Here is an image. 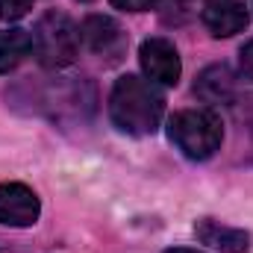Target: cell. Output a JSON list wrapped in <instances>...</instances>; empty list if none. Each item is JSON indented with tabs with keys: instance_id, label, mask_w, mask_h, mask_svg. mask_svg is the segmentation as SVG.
Masks as SVG:
<instances>
[{
	"instance_id": "3957f363",
	"label": "cell",
	"mask_w": 253,
	"mask_h": 253,
	"mask_svg": "<svg viewBox=\"0 0 253 253\" xmlns=\"http://www.w3.org/2000/svg\"><path fill=\"white\" fill-rule=\"evenodd\" d=\"M80 50V30L62 12H44L33 27V56L44 68H68Z\"/></svg>"
},
{
	"instance_id": "9c48e42d",
	"label": "cell",
	"mask_w": 253,
	"mask_h": 253,
	"mask_svg": "<svg viewBox=\"0 0 253 253\" xmlns=\"http://www.w3.org/2000/svg\"><path fill=\"white\" fill-rule=\"evenodd\" d=\"M194 94L203 100V103H230L236 97V77L227 65H209L197 83H194Z\"/></svg>"
},
{
	"instance_id": "6da1fadb",
	"label": "cell",
	"mask_w": 253,
	"mask_h": 253,
	"mask_svg": "<svg viewBox=\"0 0 253 253\" xmlns=\"http://www.w3.org/2000/svg\"><path fill=\"white\" fill-rule=\"evenodd\" d=\"M109 115L112 124L126 135H153L162 124L165 100L153 88V83L126 74L109 94Z\"/></svg>"
},
{
	"instance_id": "4fadbf2b",
	"label": "cell",
	"mask_w": 253,
	"mask_h": 253,
	"mask_svg": "<svg viewBox=\"0 0 253 253\" xmlns=\"http://www.w3.org/2000/svg\"><path fill=\"white\" fill-rule=\"evenodd\" d=\"M242 74L253 83V39L242 47Z\"/></svg>"
},
{
	"instance_id": "7c38bea8",
	"label": "cell",
	"mask_w": 253,
	"mask_h": 253,
	"mask_svg": "<svg viewBox=\"0 0 253 253\" xmlns=\"http://www.w3.org/2000/svg\"><path fill=\"white\" fill-rule=\"evenodd\" d=\"M159 0H112L115 9H124V12H147L153 9Z\"/></svg>"
},
{
	"instance_id": "5b68a950",
	"label": "cell",
	"mask_w": 253,
	"mask_h": 253,
	"mask_svg": "<svg viewBox=\"0 0 253 253\" xmlns=\"http://www.w3.org/2000/svg\"><path fill=\"white\" fill-rule=\"evenodd\" d=\"M80 42L103 59H118L126 47V36L121 30V24L109 15H88L80 27Z\"/></svg>"
},
{
	"instance_id": "8992f818",
	"label": "cell",
	"mask_w": 253,
	"mask_h": 253,
	"mask_svg": "<svg viewBox=\"0 0 253 253\" xmlns=\"http://www.w3.org/2000/svg\"><path fill=\"white\" fill-rule=\"evenodd\" d=\"M42 215L39 194L24 183L0 186V224L6 227H33Z\"/></svg>"
},
{
	"instance_id": "5bb4252c",
	"label": "cell",
	"mask_w": 253,
	"mask_h": 253,
	"mask_svg": "<svg viewBox=\"0 0 253 253\" xmlns=\"http://www.w3.org/2000/svg\"><path fill=\"white\" fill-rule=\"evenodd\" d=\"M165 253H200V251H191V248H171V251Z\"/></svg>"
},
{
	"instance_id": "30bf717a",
	"label": "cell",
	"mask_w": 253,
	"mask_h": 253,
	"mask_svg": "<svg viewBox=\"0 0 253 253\" xmlns=\"http://www.w3.org/2000/svg\"><path fill=\"white\" fill-rule=\"evenodd\" d=\"M33 53V33L30 30H6L0 33V71H12Z\"/></svg>"
},
{
	"instance_id": "52a82bcc",
	"label": "cell",
	"mask_w": 253,
	"mask_h": 253,
	"mask_svg": "<svg viewBox=\"0 0 253 253\" xmlns=\"http://www.w3.org/2000/svg\"><path fill=\"white\" fill-rule=\"evenodd\" d=\"M203 24L215 39H230L248 27V9L239 0H212L203 9Z\"/></svg>"
},
{
	"instance_id": "277c9868",
	"label": "cell",
	"mask_w": 253,
	"mask_h": 253,
	"mask_svg": "<svg viewBox=\"0 0 253 253\" xmlns=\"http://www.w3.org/2000/svg\"><path fill=\"white\" fill-rule=\"evenodd\" d=\"M138 62H141V71L150 83L156 85H177L180 83V74H183V62H180V53L174 47V42L168 39H144L141 47H138Z\"/></svg>"
},
{
	"instance_id": "8fae6325",
	"label": "cell",
	"mask_w": 253,
	"mask_h": 253,
	"mask_svg": "<svg viewBox=\"0 0 253 253\" xmlns=\"http://www.w3.org/2000/svg\"><path fill=\"white\" fill-rule=\"evenodd\" d=\"M33 9V0H0V21H21Z\"/></svg>"
},
{
	"instance_id": "7a4b0ae2",
	"label": "cell",
	"mask_w": 253,
	"mask_h": 253,
	"mask_svg": "<svg viewBox=\"0 0 253 253\" xmlns=\"http://www.w3.org/2000/svg\"><path fill=\"white\" fill-rule=\"evenodd\" d=\"M168 135L189 159H209L221 150L224 124L212 109H183L168 121Z\"/></svg>"
},
{
	"instance_id": "9a60e30c",
	"label": "cell",
	"mask_w": 253,
	"mask_h": 253,
	"mask_svg": "<svg viewBox=\"0 0 253 253\" xmlns=\"http://www.w3.org/2000/svg\"><path fill=\"white\" fill-rule=\"evenodd\" d=\"M83 3H88V0H83Z\"/></svg>"
},
{
	"instance_id": "ba28073f",
	"label": "cell",
	"mask_w": 253,
	"mask_h": 253,
	"mask_svg": "<svg viewBox=\"0 0 253 253\" xmlns=\"http://www.w3.org/2000/svg\"><path fill=\"white\" fill-rule=\"evenodd\" d=\"M194 236L212 248L218 253H248L251 251V236L239 227H227V224H218L212 218H203L194 224Z\"/></svg>"
}]
</instances>
